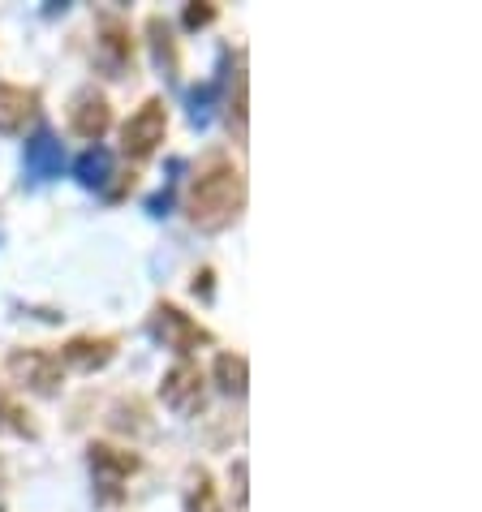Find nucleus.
<instances>
[{
    "label": "nucleus",
    "mask_w": 482,
    "mask_h": 512,
    "mask_svg": "<svg viewBox=\"0 0 482 512\" xmlns=\"http://www.w3.org/2000/svg\"><path fill=\"white\" fill-rule=\"evenodd\" d=\"M186 211H190V224L203 233L229 229L246 211V177H241V168L224 151H211L198 164V173L190 177V190H186Z\"/></svg>",
    "instance_id": "nucleus-1"
},
{
    "label": "nucleus",
    "mask_w": 482,
    "mask_h": 512,
    "mask_svg": "<svg viewBox=\"0 0 482 512\" xmlns=\"http://www.w3.org/2000/svg\"><path fill=\"white\" fill-rule=\"evenodd\" d=\"M87 461H91V478H95V500L99 504H117L125 495V482L138 474V461L134 452L125 448H112V444H91L87 448Z\"/></svg>",
    "instance_id": "nucleus-2"
},
{
    "label": "nucleus",
    "mask_w": 482,
    "mask_h": 512,
    "mask_svg": "<svg viewBox=\"0 0 482 512\" xmlns=\"http://www.w3.org/2000/svg\"><path fill=\"white\" fill-rule=\"evenodd\" d=\"M147 327H151V336L160 340L164 349H173V353H194L198 345H211V332L198 319H190L181 306H173V302H155V310H151V319H147Z\"/></svg>",
    "instance_id": "nucleus-3"
},
{
    "label": "nucleus",
    "mask_w": 482,
    "mask_h": 512,
    "mask_svg": "<svg viewBox=\"0 0 482 512\" xmlns=\"http://www.w3.org/2000/svg\"><path fill=\"white\" fill-rule=\"evenodd\" d=\"M5 371L35 396H56L65 383V366L56 362V353H48V349H13Z\"/></svg>",
    "instance_id": "nucleus-4"
},
{
    "label": "nucleus",
    "mask_w": 482,
    "mask_h": 512,
    "mask_svg": "<svg viewBox=\"0 0 482 512\" xmlns=\"http://www.w3.org/2000/svg\"><path fill=\"white\" fill-rule=\"evenodd\" d=\"M164 134H168L164 99H147V104L121 125V151L130 155V160H147V155H155V147L164 142Z\"/></svg>",
    "instance_id": "nucleus-5"
},
{
    "label": "nucleus",
    "mask_w": 482,
    "mask_h": 512,
    "mask_svg": "<svg viewBox=\"0 0 482 512\" xmlns=\"http://www.w3.org/2000/svg\"><path fill=\"white\" fill-rule=\"evenodd\" d=\"M91 61H95L99 74H108V78H125L134 69V35H130V26H125L121 18L99 22Z\"/></svg>",
    "instance_id": "nucleus-6"
},
{
    "label": "nucleus",
    "mask_w": 482,
    "mask_h": 512,
    "mask_svg": "<svg viewBox=\"0 0 482 512\" xmlns=\"http://www.w3.org/2000/svg\"><path fill=\"white\" fill-rule=\"evenodd\" d=\"M160 396H164V405L173 409V414L190 418V414H198V409H203L207 379H203V371H198V366H194L190 358H181L177 366H168V371H164Z\"/></svg>",
    "instance_id": "nucleus-7"
},
{
    "label": "nucleus",
    "mask_w": 482,
    "mask_h": 512,
    "mask_svg": "<svg viewBox=\"0 0 482 512\" xmlns=\"http://www.w3.org/2000/svg\"><path fill=\"white\" fill-rule=\"evenodd\" d=\"M69 130L99 147V138L112 130V104H108V95L95 91V87H82L74 99H69Z\"/></svg>",
    "instance_id": "nucleus-8"
},
{
    "label": "nucleus",
    "mask_w": 482,
    "mask_h": 512,
    "mask_svg": "<svg viewBox=\"0 0 482 512\" xmlns=\"http://www.w3.org/2000/svg\"><path fill=\"white\" fill-rule=\"evenodd\" d=\"M22 164H26V177L31 181H52V177H61V168H65V147L56 142L52 130L39 125L22 147Z\"/></svg>",
    "instance_id": "nucleus-9"
},
{
    "label": "nucleus",
    "mask_w": 482,
    "mask_h": 512,
    "mask_svg": "<svg viewBox=\"0 0 482 512\" xmlns=\"http://www.w3.org/2000/svg\"><path fill=\"white\" fill-rule=\"evenodd\" d=\"M112 358H117V336H74V340H65L56 362L74 366L82 375H95V371H104Z\"/></svg>",
    "instance_id": "nucleus-10"
},
{
    "label": "nucleus",
    "mask_w": 482,
    "mask_h": 512,
    "mask_svg": "<svg viewBox=\"0 0 482 512\" xmlns=\"http://www.w3.org/2000/svg\"><path fill=\"white\" fill-rule=\"evenodd\" d=\"M35 112H39V91L0 82V134H18Z\"/></svg>",
    "instance_id": "nucleus-11"
},
{
    "label": "nucleus",
    "mask_w": 482,
    "mask_h": 512,
    "mask_svg": "<svg viewBox=\"0 0 482 512\" xmlns=\"http://www.w3.org/2000/svg\"><path fill=\"white\" fill-rule=\"evenodd\" d=\"M147 44H151L155 65L164 69V78H173V82H177V74H181V52H177L173 26H168L160 13H151V18H147Z\"/></svg>",
    "instance_id": "nucleus-12"
},
{
    "label": "nucleus",
    "mask_w": 482,
    "mask_h": 512,
    "mask_svg": "<svg viewBox=\"0 0 482 512\" xmlns=\"http://www.w3.org/2000/svg\"><path fill=\"white\" fill-rule=\"evenodd\" d=\"M211 379L224 396H246V383H250V366L241 353H220L216 366H211Z\"/></svg>",
    "instance_id": "nucleus-13"
},
{
    "label": "nucleus",
    "mask_w": 482,
    "mask_h": 512,
    "mask_svg": "<svg viewBox=\"0 0 482 512\" xmlns=\"http://www.w3.org/2000/svg\"><path fill=\"white\" fill-rule=\"evenodd\" d=\"M74 177H78L87 190H104L108 177H112V151L87 147V151L78 155V164H74Z\"/></svg>",
    "instance_id": "nucleus-14"
},
{
    "label": "nucleus",
    "mask_w": 482,
    "mask_h": 512,
    "mask_svg": "<svg viewBox=\"0 0 482 512\" xmlns=\"http://www.w3.org/2000/svg\"><path fill=\"white\" fill-rule=\"evenodd\" d=\"M186 512H224L216 482H211L207 469H190V487H186Z\"/></svg>",
    "instance_id": "nucleus-15"
},
{
    "label": "nucleus",
    "mask_w": 482,
    "mask_h": 512,
    "mask_svg": "<svg viewBox=\"0 0 482 512\" xmlns=\"http://www.w3.org/2000/svg\"><path fill=\"white\" fill-rule=\"evenodd\" d=\"M0 431L22 435V439H35V435H39V426L31 422V414H26L18 401H9V396L0 392Z\"/></svg>",
    "instance_id": "nucleus-16"
},
{
    "label": "nucleus",
    "mask_w": 482,
    "mask_h": 512,
    "mask_svg": "<svg viewBox=\"0 0 482 512\" xmlns=\"http://www.w3.org/2000/svg\"><path fill=\"white\" fill-rule=\"evenodd\" d=\"M229 130L237 134V142L246 138V74L237 69L233 78V99H229Z\"/></svg>",
    "instance_id": "nucleus-17"
},
{
    "label": "nucleus",
    "mask_w": 482,
    "mask_h": 512,
    "mask_svg": "<svg viewBox=\"0 0 482 512\" xmlns=\"http://www.w3.org/2000/svg\"><path fill=\"white\" fill-rule=\"evenodd\" d=\"M147 418V409L138 405V401H130V405H117V414H112V426L117 431H138V435H151V422H143Z\"/></svg>",
    "instance_id": "nucleus-18"
},
{
    "label": "nucleus",
    "mask_w": 482,
    "mask_h": 512,
    "mask_svg": "<svg viewBox=\"0 0 482 512\" xmlns=\"http://www.w3.org/2000/svg\"><path fill=\"white\" fill-rule=\"evenodd\" d=\"M216 22V5H207V0H198V5H186V26L198 31V26Z\"/></svg>",
    "instance_id": "nucleus-19"
},
{
    "label": "nucleus",
    "mask_w": 482,
    "mask_h": 512,
    "mask_svg": "<svg viewBox=\"0 0 482 512\" xmlns=\"http://www.w3.org/2000/svg\"><path fill=\"white\" fill-rule=\"evenodd\" d=\"M229 482H233V504H237V508H246V461H233Z\"/></svg>",
    "instance_id": "nucleus-20"
},
{
    "label": "nucleus",
    "mask_w": 482,
    "mask_h": 512,
    "mask_svg": "<svg viewBox=\"0 0 482 512\" xmlns=\"http://www.w3.org/2000/svg\"><path fill=\"white\" fill-rule=\"evenodd\" d=\"M194 293H203V297H211V272H203V276H194Z\"/></svg>",
    "instance_id": "nucleus-21"
},
{
    "label": "nucleus",
    "mask_w": 482,
    "mask_h": 512,
    "mask_svg": "<svg viewBox=\"0 0 482 512\" xmlns=\"http://www.w3.org/2000/svg\"><path fill=\"white\" fill-rule=\"evenodd\" d=\"M0 482H5V469H0Z\"/></svg>",
    "instance_id": "nucleus-22"
}]
</instances>
